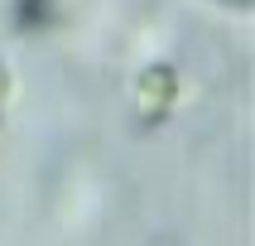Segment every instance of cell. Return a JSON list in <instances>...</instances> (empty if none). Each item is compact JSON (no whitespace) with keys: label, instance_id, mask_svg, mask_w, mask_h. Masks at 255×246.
<instances>
[{"label":"cell","instance_id":"obj_4","mask_svg":"<svg viewBox=\"0 0 255 246\" xmlns=\"http://www.w3.org/2000/svg\"><path fill=\"white\" fill-rule=\"evenodd\" d=\"M222 5H241V10H251V0H222Z\"/></svg>","mask_w":255,"mask_h":246},{"label":"cell","instance_id":"obj_2","mask_svg":"<svg viewBox=\"0 0 255 246\" xmlns=\"http://www.w3.org/2000/svg\"><path fill=\"white\" fill-rule=\"evenodd\" d=\"M53 5L58 0H14V29L19 34H39V29L53 24Z\"/></svg>","mask_w":255,"mask_h":246},{"label":"cell","instance_id":"obj_1","mask_svg":"<svg viewBox=\"0 0 255 246\" xmlns=\"http://www.w3.org/2000/svg\"><path fill=\"white\" fill-rule=\"evenodd\" d=\"M173 97H178V72H173L169 63L144 68V72H140V87H135V111H140V126H159V121L173 111Z\"/></svg>","mask_w":255,"mask_h":246},{"label":"cell","instance_id":"obj_3","mask_svg":"<svg viewBox=\"0 0 255 246\" xmlns=\"http://www.w3.org/2000/svg\"><path fill=\"white\" fill-rule=\"evenodd\" d=\"M5 101H10V68L0 63V116H5Z\"/></svg>","mask_w":255,"mask_h":246},{"label":"cell","instance_id":"obj_5","mask_svg":"<svg viewBox=\"0 0 255 246\" xmlns=\"http://www.w3.org/2000/svg\"><path fill=\"white\" fill-rule=\"evenodd\" d=\"M154 246H178V242H173V237H164V242H154Z\"/></svg>","mask_w":255,"mask_h":246}]
</instances>
